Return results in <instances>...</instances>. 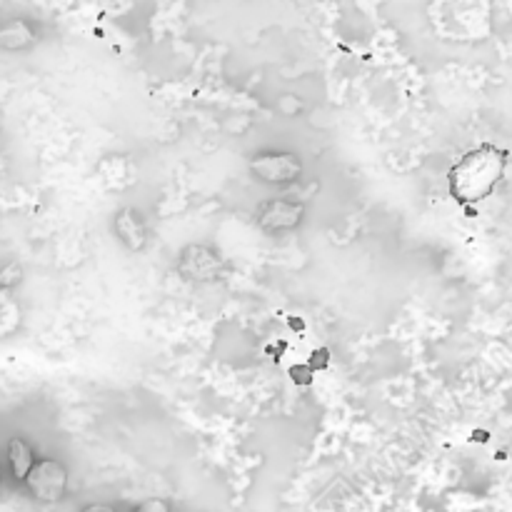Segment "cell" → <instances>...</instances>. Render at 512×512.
Returning <instances> with one entry per match:
<instances>
[{
  "label": "cell",
  "instance_id": "cell-1",
  "mask_svg": "<svg viewBox=\"0 0 512 512\" xmlns=\"http://www.w3.org/2000/svg\"><path fill=\"white\" fill-rule=\"evenodd\" d=\"M505 168H508V153L505 150H500L493 143L478 145L450 168V195L460 205L480 203L498 188Z\"/></svg>",
  "mask_w": 512,
  "mask_h": 512
},
{
  "label": "cell",
  "instance_id": "cell-2",
  "mask_svg": "<svg viewBox=\"0 0 512 512\" xmlns=\"http://www.w3.org/2000/svg\"><path fill=\"white\" fill-rule=\"evenodd\" d=\"M25 485L40 503H60L68 490V470L58 460H38L25 478Z\"/></svg>",
  "mask_w": 512,
  "mask_h": 512
},
{
  "label": "cell",
  "instance_id": "cell-3",
  "mask_svg": "<svg viewBox=\"0 0 512 512\" xmlns=\"http://www.w3.org/2000/svg\"><path fill=\"white\" fill-rule=\"evenodd\" d=\"M250 170L268 185H288L303 175V163L295 153H260L250 160Z\"/></svg>",
  "mask_w": 512,
  "mask_h": 512
},
{
  "label": "cell",
  "instance_id": "cell-4",
  "mask_svg": "<svg viewBox=\"0 0 512 512\" xmlns=\"http://www.w3.org/2000/svg\"><path fill=\"white\" fill-rule=\"evenodd\" d=\"M223 270V258L205 245H190L180 255L178 273L190 283H215L223 275Z\"/></svg>",
  "mask_w": 512,
  "mask_h": 512
},
{
  "label": "cell",
  "instance_id": "cell-5",
  "mask_svg": "<svg viewBox=\"0 0 512 512\" xmlns=\"http://www.w3.org/2000/svg\"><path fill=\"white\" fill-rule=\"evenodd\" d=\"M305 205L295 203V200L273 198L268 203L260 205L258 210V225L265 233H285V230H295L303 223Z\"/></svg>",
  "mask_w": 512,
  "mask_h": 512
},
{
  "label": "cell",
  "instance_id": "cell-6",
  "mask_svg": "<svg viewBox=\"0 0 512 512\" xmlns=\"http://www.w3.org/2000/svg\"><path fill=\"white\" fill-rule=\"evenodd\" d=\"M113 230L128 250H143L145 243H148V230H145L143 218L133 208H123L115 215Z\"/></svg>",
  "mask_w": 512,
  "mask_h": 512
},
{
  "label": "cell",
  "instance_id": "cell-7",
  "mask_svg": "<svg viewBox=\"0 0 512 512\" xmlns=\"http://www.w3.org/2000/svg\"><path fill=\"white\" fill-rule=\"evenodd\" d=\"M8 460H10V468H13L15 478L23 480L25 483V478H28V473L33 470V465H35L33 450H30L20 438H13L8 443Z\"/></svg>",
  "mask_w": 512,
  "mask_h": 512
},
{
  "label": "cell",
  "instance_id": "cell-8",
  "mask_svg": "<svg viewBox=\"0 0 512 512\" xmlns=\"http://www.w3.org/2000/svg\"><path fill=\"white\" fill-rule=\"evenodd\" d=\"M35 40V35L30 33V28L25 23H13L8 28L0 30V48H8V50H20L25 45H30Z\"/></svg>",
  "mask_w": 512,
  "mask_h": 512
},
{
  "label": "cell",
  "instance_id": "cell-9",
  "mask_svg": "<svg viewBox=\"0 0 512 512\" xmlns=\"http://www.w3.org/2000/svg\"><path fill=\"white\" fill-rule=\"evenodd\" d=\"M135 512H170V505L165 503V500L153 498V500H145L143 505H138Z\"/></svg>",
  "mask_w": 512,
  "mask_h": 512
},
{
  "label": "cell",
  "instance_id": "cell-10",
  "mask_svg": "<svg viewBox=\"0 0 512 512\" xmlns=\"http://www.w3.org/2000/svg\"><path fill=\"white\" fill-rule=\"evenodd\" d=\"M80 512H115V508H110V505H103V503H95V505H88V508H83Z\"/></svg>",
  "mask_w": 512,
  "mask_h": 512
},
{
  "label": "cell",
  "instance_id": "cell-11",
  "mask_svg": "<svg viewBox=\"0 0 512 512\" xmlns=\"http://www.w3.org/2000/svg\"><path fill=\"white\" fill-rule=\"evenodd\" d=\"M0 480H3V470H0Z\"/></svg>",
  "mask_w": 512,
  "mask_h": 512
}]
</instances>
